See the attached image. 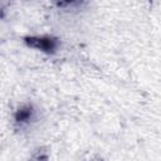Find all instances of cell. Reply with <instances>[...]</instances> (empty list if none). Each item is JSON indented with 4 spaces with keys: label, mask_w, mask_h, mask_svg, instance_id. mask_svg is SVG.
Wrapping results in <instances>:
<instances>
[{
    "label": "cell",
    "mask_w": 161,
    "mask_h": 161,
    "mask_svg": "<svg viewBox=\"0 0 161 161\" xmlns=\"http://www.w3.org/2000/svg\"><path fill=\"white\" fill-rule=\"evenodd\" d=\"M29 48L45 54H54L59 48V40L52 35H30L24 39Z\"/></svg>",
    "instance_id": "obj_1"
},
{
    "label": "cell",
    "mask_w": 161,
    "mask_h": 161,
    "mask_svg": "<svg viewBox=\"0 0 161 161\" xmlns=\"http://www.w3.org/2000/svg\"><path fill=\"white\" fill-rule=\"evenodd\" d=\"M34 119H35V109L29 103L19 106L14 112V122L20 127L30 125Z\"/></svg>",
    "instance_id": "obj_2"
}]
</instances>
